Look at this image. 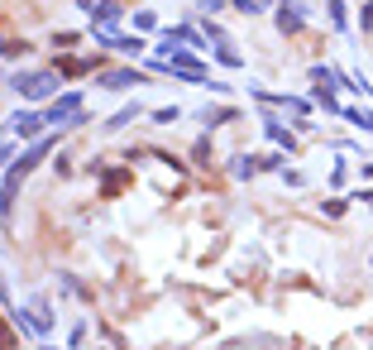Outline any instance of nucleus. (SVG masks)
<instances>
[{
  "instance_id": "10",
  "label": "nucleus",
  "mask_w": 373,
  "mask_h": 350,
  "mask_svg": "<svg viewBox=\"0 0 373 350\" xmlns=\"http://www.w3.org/2000/svg\"><path fill=\"white\" fill-rule=\"evenodd\" d=\"M220 63H225V67H240L244 58H240V53H235V48H220Z\"/></svg>"
},
{
  "instance_id": "3",
  "label": "nucleus",
  "mask_w": 373,
  "mask_h": 350,
  "mask_svg": "<svg viewBox=\"0 0 373 350\" xmlns=\"http://www.w3.org/2000/svg\"><path fill=\"white\" fill-rule=\"evenodd\" d=\"M86 10H91V20H101V25H115L125 10H120V0H81Z\"/></svg>"
},
{
  "instance_id": "14",
  "label": "nucleus",
  "mask_w": 373,
  "mask_h": 350,
  "mask_svg": "<svg viewBox=\"0 0 373 350\" xmlns=\"http://www.w3.org/2000/svg\"><path fill=\"white\" fill-rule=\"evenodd\" d=\"M0 53H5V44H0Z\"/></svg>"
},
{
  "instance_id": "5",
  "label": "nucleus",
  "mask_w": 373,
  "mask_h": 350,
  "mask_svg": "<svg viewBox=\"0 0 373 350\" xmlns=\"http://www.w3.org/2000/svg\"><path fill=\"white\" fill-rule=\"evenodd\" d=\"M101 86H110V91H130V86H139V72H130V67H120V72H101Z\"/></svg>"
},
{
  "instance_id": "8",
  "label": "nucleus",
  "mask_w": 373,
  "mask_h": 350,
  "mask_svg": "<svg viewBox=\"0 0 373 350\" xmlns=\"http://www.w3.org/2000/svg\"><path fill=\"white\" fill-rule=\"evenodd\" d=\"M125 188H130V173H125V168H115V173H106V183H101V192H106V197H120Z\"/></svg>"
},
{
  "instance_id": "11",
  "label": "nucleus",
  "mask_w": 373,
  "mask_h": 350,
  "mask_svg": "<svg viewBox=\"0 0 373 350\" xmlns=\"http://www.w3.org/2000/svg\"><path fill=\"white\" fill-rule=\"evenodd\" d=\"M10 341H15V336H10V326L0 322V346H10Z\"/></svg>"
},
{
  "instance_id": "2",
  "label": "nucleus",
  "mask_w": 373,
  "mask_h": 350,
  "mask_svg": "<svg viewBox=\"0 0 373 350\" xmlns=\"http://www.w3.org/2000/svg\"><path fill=\"white\" fill-rule=\"evenodd\" d=\"M10 125H15V139H39V130H43L48 120H43V115H34V110H25V115H15Z\"/></svg>"
},
{
  "instance_id": "13",
  "label": "nucleus",
  "mask_w": 373,
  "mask_h": 350,
  "mask_svg": "<svg viewBox=\"0 0 373 350\" xmlns=\"http://www.w3.org/2000/svg\"><path fill=\"white\" fill-rule=\"evenodd\" d=\"M364 202H369V207H373V192H364Z\"/></svg>"
},
{
  "instance_id": "12",
  "label": "nucleus",
  "mask_w": 373,
  "mask_h": 350,
  "mask_svg": "<svg viewBox=\"0 0 373 350\" xmlns=\"http://www.w3.org/2000/svg\"><path fill=\"white\" fill-rule=\"evenodd\" d=\"M5 163H10V144H0V168H5Z\"/></svg>"
},
{
  "instance_id": "9",
  "label": "nucleus",
  "mask_w": 373,
  "mask_h": 350,
  "mask_svg": "<svg viewBox=\"0 0 373 350\" xmlns=\"http://www.w3.org/2000/svg\"><path fill=\"white\" fill-rule=\"evenodd\" d=\"M268 135L278 139V144H287V149H292V135H287V130H283V125H278V120H268Z\"/></svg>"
},
{
  "instance_id": "1",
  "label": "nucleus",
  "mask_w": 373,
  "mask_h": 350,
  "mask_svg": "<svg viewBox=\"0 0 373 350\" xmlns=\"http://www.w3.org/2000/svg\"><path fill=\"white\" fill-rule=\"evenodd\" d=\"M15 86L25 91L29 101H48V96L57 91V72H20V77H15Z\"/></svg>"
},
{
  "instance_id": "4",
  "label": "nucleus",
  "mask_w": 373,
  "mask_h": 350,
  "mask_svg": "<svg viewBox=\"0 0 373 350\" xmlns=\"http://www.w3.org/2000/svg\"><path fill=\"white\" fill-rule=\"evenodd\" d=\"M25 178H29V173L20 168V163H15V168L5 173V188H0V212H10V202L20 197V183H25Z\"/></svg>"
},
{
  "instance_id": "7",
  "label": "nucleus",
  "mask_w": 373,
  "mask_h": 350,
  "mask_svg": "<svg viewBox=\"0 0 373 350\" xmlns=\"http://www.w3.org/2000/svg\"><path fill=\"white\" fill-rule=\"evenodd\" d=\"M91 67H96L91 58H62V63H57V72H62V77H86Z\"/></svg>"
},
{
  "instance_id": "6",
  "label": "nucleus",
  "mask_w": 373,
  "mask_h": 350,
  "mask_svg": "<svg viewBox=\"0 0 373 350\" xmlns=\"http://www.w3.org/2000/svg\"><path fill=\"white\" fill-rule=\"evenodd\" d=\"M278 29H283V34H297V29H301V5H292V0L278 5Z\"/></svg>"
}]
</instances>
